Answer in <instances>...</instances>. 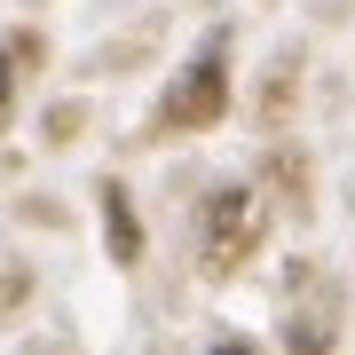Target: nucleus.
<instances>
[{
    "label": "nucleus",
    "instance_id": "nucleus-1",
    "mask_svg": "<svg viewBox=\"0 0 355 355\" xmlns=\"http://www.w3.org/2000/svg\"><path fill=\"white\" fill-rule=\"evenodd\" d=\"M245 221H253V198H245V190H221L214 205H205V229H214V237H205V261H214V268H229L245 245H253Z\"/></svg>",
    "mask_w": 355,
    "mask_h": 355
},
{
    "label": "nucleus",
    "instance_id": "nucleus-2",
    "mask_svg": "<svg viewBox=\"0 0 355 355\" xmlns=\"http://www.w3.org/2000/svg\"><path fill=\"white\" fill-rule=\"evenodd\" d=\"M221 111V64H198L174 79V95H166V127H205V119Z\"/></svg>",
    "mask_w": 355,
    "mask_h": 355
},
{
    "label": "nucleus",
    "instance_id": "nucleus-3",
    "mask_svg": "<svg viewBox=\"0 0 355 355\" xmlns=\"http://www.w3.org/2000/svg\"><path fill=\"white\" fill-rule=\"evenodd\" d=\"M103 205H111V253H119V261H135V221H127V198H119V190H103Z\"/></svg>",
    "mask_w": 355,
    "mask_h": 355
},
{
    "label": "nucleus",
    "instance_id": "nucleus-4",
    "mask_svg": "<svg viewBox=\"0 0 355 355\" xmlns=\"http://www.w3.org/2000/svg\"><path fill=\"white\" fill-rule=\"evenodd\" d=\"M0 119H8V48H0Z\"/></svg>",
    "mask_w": 355,
    "mask_h": 355
}]
</instances>
